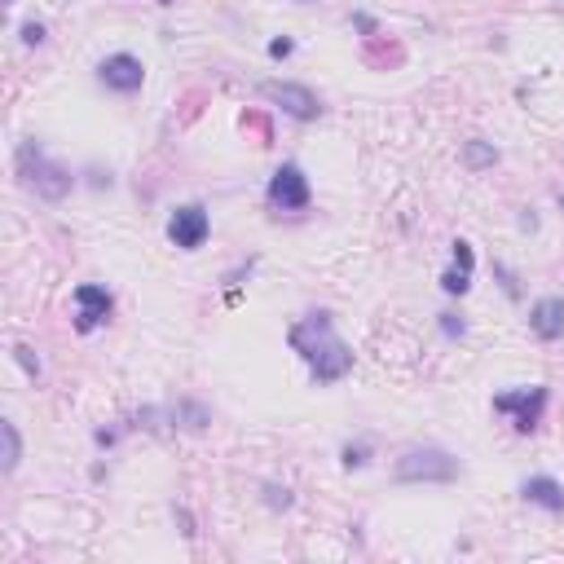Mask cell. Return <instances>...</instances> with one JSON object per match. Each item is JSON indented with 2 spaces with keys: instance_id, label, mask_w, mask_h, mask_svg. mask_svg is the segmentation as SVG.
<instances>
[{
  "instance_id": "obj_13",
  "label": "cell",
  "mask_w": 564,
  "mask_h": 564,
  "mask_svg": "<svg viewBox=\"0 0 564 564\" xmlns=\"http://www.w3.org/2000/svg\"><path fill=\"white\" fill-rule=\"evenodd\" d=\"M172 419H181V428H190V432H204L207 423H212V411H207L204 402L181 397V402H177V411H172Z\"/></svg>"
},
{
  "instance_id": "obj_18",
  "label": "cell",
  "mask_w": 564,
  "mask_h": 564,
  "mask_svg": "<svg viewBox=\"0 0 564 564\" xmlns=\"http://www.w3.org/2000/svg\"><path fill=\"white\" fill-rule=\"evenodd\" d=\"M455 265H459V269H467V273H472V269H476V256H472V243H455Z\"/></svg>"
},
{
  "instance_id": "obj_14",
  "label": "cell",
  "mask_w": 564,
  "mask_h": 564,
  "mask_svg": "<svg viewBox=\"0 0 564 564\" xmlns=\"http://www.w3.org/2000/svg\"><path fill=\"white\" fill-rule=\"evenodd\" d=\"M0 437H4V472H18V463H22V437H18V423H13V419H0Z\"/></svg>"
},
{
  "instance_id": "obj_16",
  "label": "cell",
  "mask_w": 564,
  "mask_h": 564,
  "mask_svg": "<svg viewBox=\"0 0 564 564\" xmlns=\"http://www.w3.org/2000/svg\"><path fill=\"white\" fill-rule=\"evenodd\" d=\"M13 361H18L31 379H40V358L31 353V344H13Z\"/></svg>"
},
{
  "instance_id": "obj_9",
  "label": "cell",
  "mask_w": 564,
  "mask_h": 564,
  "mask_svg": "<svg viewBox=\"0 0 564 564\" xmlns=\"http://www.w3.org/2000/svg\"><path fill=\"white\" fill-rule=\"evenodd\" d=\"M75 331H98L106 317H110V308H115V300H110V291L106 287H98V282H84V287H75Z\"/></svg>"
},
{
  "instance_id": "obj_3",
  "label": "cell",
  "mask_w": 564,
  "mask_h": 564,
  "mask_svg": "<svg viewBox=\"0 0 564 564\" xmlns=\"http://www.w3.org/2000/svg\"><path fill=\"white\" fill-rule=\"evenodd\" d=\"M393 476L402 485H450L459 476V459L450 450H441V446H414L397 459Z\"/></svg>"
},
{
  "instance_id": "obj_21",
  "label": "cell",
  "mask_w": 564,
  "mask_h": 564,
  "mask_svg": "<svg viewBox=\"0 0 564 564\" xmlns=\"http://www.w3.org/2000/svg\"><path fill=\"white\" fill-rule=\"evenodd\" d=\"M22 45H45V27H40V22H27V27H22Z\"/></svg>"
},
{
  "instance_id": "obj_6",
  "label": "cell",
  "mask_w": 564,
  "mask_h": 564,
  "mask_svg": "<svg viewBox=\"0 0 564 564\" xmlns=\"http://www.w3.org/2000/svg\"><path fill=\"white\" fill-rule=\"evenodd\" d=\"M313 190H308V177L296 168V163H282L273 177H269V204L278 212H305Z\"/></svg>"
},
{
  "instance_id": "obj_24",
  "label": "cell",
  "mask_w": 564,
  "mask_h": 564,
  "mask_svg": "<svg viewBox=\"0 0 564 564\" xmlns=\"http://www.w3.org/2000/svg\"><path fill=\"white\" fill-rule=\"evenodd\" d=\"M353 27H358V31H375V22H370L366 13H353Z\"/></svg>"
},
{
  "instance_id": "obj_2",
  "label": "cell",
  "mask_w": 564,
  "mask_h": 564,
  "mask_svg": "<svg viewBox=\"0 0 564 564\" xmlns=\"http://www.w3.org/2000/svg\"><path fill=\"white\" fill-rule=\"evenodd\" d=\"M18 177H22V186H27V190H36V195H40V199H49V204L66 199V195H71V186H75V177H71L62 163H53V159L40 151L36 142H22V146H18Z\"/></svg>"
},
{
  "instance_id": "obj_20",
  "label": "cell",
  "mask_w": 564,
  "mask_h": 564,
  "mask_svg": "<svg viewBox=\"0 0 564 564\" xmlns=\"http://www.w3.org/2000/svg\"><path fill=\"white\" fill-rule=\"evenodd\" d=\"M441 331H446L450 340H463L467 326H463V317H455V313H441Z\"/></svg>"
},
{
  "instance_id": "obj_7",
  "label": "cell",
  "mask_w": 564,
  "mask_h": 564,
  "mask_svg": "<svg viewBox=\"0 0 564 564\" xmlns=\"http://www.w3.org/2000/svg\"><path fill=\"white\" fill-rule=\"evenodd\" d=\"M207 234H212V221H207V207L204 204H186L172 212V221H168V239L181 247V252H199L207 243Z\"/></svg>"
},
{
  "instance_id": "obj_17",
  "label": "cell",
  "mask_w": 564,
  "mask_h": 564,
  "mask_svg": "<svg viewBox=\"0 0 564 564\" xmlns=\"http://www.w3.org/2000/svg\"><path fill=\"white\" fill-rule=\"evenodd\" d=\"M265 503H269L273 512H287V508H291V490H287V485H265Z\"/></svg>"
},
{
  "instance_id": "obj_10",
  "label": "cell",
  "mask_w": 564,
  "mask_h": 564,
  "mask_svg": "<svg viewBox=\"0 0 564 564\" xmlns=\"http://www.w3.org/2000/svg\"><path fill=\"white\" fill-rule=\"evenodd\" d=\"M529 331L538 335V340H560L564 335V300L560 296H542L538 305L529 308Z\"/></svg>"
},
{
  "instance_id": "obj_15",
  "label": "cell",
  "mask_w": 564,
  "mask_h": 564,
  "mask_svg": "<svg viewBox=\"0 0 564 564\" xmlns=\"http://www.w3.org/2000/svg\"><path fill=\"white\" fill-rule=\"evenodd\" d=\"M441 287H446L450 296H463V291L472 287V273H467V269H459V265H455V269H450V273L441 278Z\"/></svg>"
},
{
  "instance_id": "obj_5",
  "label": "cell",
  "mask_w": 564,
  "mask_h": 564,
  "mask_svg": "<svg viewBox=\"0 0 564 564\" xmlns=\"http://www.w3.org/2000/svg\"><path fill=\"white\" fill-rule=\"evenodd\" d=\"M547 388L534 384V388H512V393H499L494 397V411L499 414H512L516 432H534L542 423V411H547Z\"/></svg>"
},
{
  "instance_id": "obj_12",
  "label": "cell",
  "mask_w": 564,
  "mask_h": 564,
  "mask_svg": "<svg viewBox=\"0 0 564 564\" xmlns=\"http://www.w3.org/2000/svg\"><path fill=\"white\" fill-rule=\"evenodd\" d=\"M499 163V146L494 142H463V168L467 172H485V168H494Z\"/></svg>"
},
{
  "instance_id": "obj_22",
  "label": "cell",
  "mask_w": 564,
  "mask_h": 564,
  "mask_svg": "<svg viewBox=\"0 0 564 564\" xmlns=\"http://www.w3.org/2000/svg\"><path fill=\"white\" fill-rule=\"evenodd\" d=\"M494 273H499V278H503V291H508V296H520V287H516V278H512V269H503V265H494Z\"/></svg>"
},
{
  "instance_id": "obj_1",
  "label": "cell",
  "mask_w": 564,
  "mask_h": 564,
  "mask_svg": "<svg viewBox=\"0 0 564 564\" xmlns=\"http://www.w3.org/2000/svg\"><path fill=\"white\" fill-rule=\"evenodd\" d=\"M287 340H291V349L308 361L313 384H335V379H344V375L353 370V349L335 335L331 313H308V317H300V322L287 331Z\"/></svg>"
},
{
  "instance_id": "obj_25",
  "label": "cell",
  "mask_w": 564,
  "mask_h": 564,
  "mask_svg": "<svg viewBox=\"0 0 564 564\" xmlns=\"http://www.w3.org/2000/svg\"><path fill=\"white\" fill-rule=\"evenodd\" d=\"M154 4H172V0H154Z\"/></svg>"
},
{
  "instance_id": "obj_19",
  "label": "cell",
  "mask_w": 564,
  "mask_h": 564,
  "mask_svg": "<svg viewBox=\"0 0 564 564\" xmlns=\"http://www.w3.org/2000/svg\"><path fill=\"white\" fill-rule=\"evenodd\" d=\"M366 459H370L366 446H344V467H366Z\"/></svg>"
},
{
  "instance_id": "obj_23",
  "label": "cell",
  "mask_w": 564,
  "mask_h": 564,
  "mask_svg": "<svg viewBox=\"0 0 564 564\" xmlns=\"http://www.w3.org/2000/svg\"><path fill=\"white\" fill-rule=\"evenodd\" d=\"M269 53H273V57H291V53H296V45L282 36V40H269Z\"/></svg>"
},
{
  "instance_id": "obj_26",
  "label": "cell",
  "mask_w": 564,
  "mask_h": 564,
  "mask_svg": "<svg viewBox=\"0 0 564 564\" xmlns=\"http://www.w3.org/2000/svg\"><path fill=\"white\" fill-rule=\"evenodd\" d=\"M560 207H564V190H560Z\"/></svg>"
},
{
  "instance_id": "obj_4",
  "label": "cell",
  "mask_w": 564,
  "mask_h": 564,
  "mask_svg": "<svg viewBox=\"0 0 564 564\" xmlns=\"http://www.w3.org/2000/svg\"><path fill=\"white\" fill-rule=\"evenodd\" d=\"M260 93L278 106L282 115H291V119H300V124H308V119L322 115V98H317L308 84H296V80H265Z\"/></svg>"
},
{
  "instance_id": "obj_8",
  "label": "cell",
  "mask_w": 564,
  "mask_h": 564,
  "mask_svg": "<svg viewBox=\"0 0 564 564\" xmlns=\"http://www.w3.org/2000/svg\"><path fill=\"white\" fill-rule=\"evenodd\" d=\"M98 80H102L106 89H115V93H137L146 84V66L133 53H110L98 66Z\"/></svg>"
},
{
  "instance_id": "obj_11",
  "label": "cell",
  "mask_w": 564,
  "mask_h": 564,
  "mask_svg": "<svg viewBox=\"0 0 564 564\" xmlns=\"http://www.w3.org/2000/svg\"><path fill=\"white\" fill-rule=\"evenodd\" d=\"M520 494H525V503H534L542 512H564V485L556 476H529L520 485Z\"/></svg>"
}]
</instances>
